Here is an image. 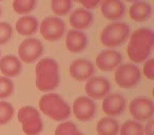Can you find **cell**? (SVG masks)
<instances>
[{
  "label": "cell",
  "instance_id": "1",
  "mask_svg": "<svg viewBox=\"0 0 154 135\" xmlns=\"http://www.w3.org/2000/svg\"><path fill=\"white\" fill-rule=\"evenodd\" d=\"M127 48L128 56L134 63H141L149 59L154 45V33L151 29L139 28L130 34Z\"/></svg>",
  "mask_w": 154,
  "mask_h": 135
},
{
  "label": "cell",
  "instance_id": "2",
  "mask_svg": "<svg viewBox=\"0 0 154 135\" xmlns=\"http://www.w3.org/2000/svg\"><path fill=\"white\" fill-rule=\"evenodd\" d=\"M36 87L41 92H51L59 84V69L58 63L53 58L40 59L35 68Z\"/></svg>",
  "mask_w": 154,
  "mask_h": 135
},
{
  "label": "cell",
  "instance_id": "3",
  "mask_svg": "<svg viewBox=\"0 0 154 135\" xmlns=\"http://www.w3.org/2000/svg\"><path fill=\"white\" fill-rule=\"evenodd\" d=\"M39 109L45 115L56 121L66 120L71 115L70 106L61 96L55 93L43 95L39 100Z\"/></svg>",
  "mask_w": 154,
  "mask_h": 135
},
{
  "label": "cell",
  "instance_id": "4",
  "mask_svg": "<svg viewBox=\"0 0 154 135\" xmlns=\"http://www.w3.org/2000/svg\"><path fill=\"white\" fill-rule=\"evenodd\" d=\"M130 34V26L126 22L114 21L107 24L101 31L100 42L108 48L119 47L128 40Z\"/></svg>",
  "mask_w": 154,
  "mask_h": 135
},
{
  "label": "cell",
  "instance_id": "5",
  "mask_svg": "<svg viewBox=\"0 0 154 135\" xmlns=\"http://www.w3.org/2000/svg\"><path fill=\"white\" fill-rule=\"evenodd\" d=\"M115 82L119 88L131 89L138 84L140 80V70L134 63L120 64L115 69Z\"/></svg>",
  "mask_w": 154,
  "mask_h": 135
},
{
  "label": "cell",
  "instance_id": "6",
  "mask_svg": "<svg viewBox=\"0 0 154 135\" xmlns=\"http://www.w3.org/2000/svg\"><path fill=\"white\" fill-rule=\"evenodd\" d=\"M40 34L48 41H57L62 38L66 32L64 21L59 17L48 16L39 24Z\"/></svg>",
  "mask_w": 154,
  "mask_h": 135
},
{
  "label": "cell",
  "instance_id": "7",
  "mask_svg": "<svg viewBox=\"0 0 154 135\" xmlns=\"http://www.w3.org/2000/svg\"><path fill=\"white\" fill-rule=\"evenodd\" d=\"M43 45L39 39L28 37L18 47V55L20 61L33 63L42 56Z\"/></svg>",
  "mask_w": 154,
  "mask_h": 135
},
{
  "label": "cell",
  "instance_id": "8",
  "mask_svg": "<svg viewBox=\"0 0 154 135\" xmlns=\"http://www.w3.org/2000/svg\"><path fill=\"white\" fill-rule=\"evenodd\" d=\"M130 114L136 121H145L152 118L154 114V103L147 97H135L129 105Z\"/></svg>",
  "mask_w": 154,
  "mask_h": 135
},
{
  "label": "cell",
  "instance_id": "9",
  "mask_svg": "<svg viewBox=\"0 0 154 135\" xmlns=\"http://www.w3.org/2000/svg\"><path fill=\"white\" fill-rule=\"evenodd\" d=\"M96 103L88 96H80L73 103V112L75 117L80 121H88L96 113Z\"/></svg>",
  "mask_w": 154,
  "mask_h": 135
},
{
  "label": "cell",
  "instance_id": "10",
  "mask_svg": "<svg viewBox=\"0 0 154 135\" xmlns=\"http://www.w3.org/2000/svg\"><path fill=\"white\" fill-rule=\"evenodd\" d=\"M85 90L89 98L98 100L106 97L110 92V82L103 77H91L87 81Z\"/></svg>",
  "mask_w": 154,
  "mask_h": 135
},
{
  "label": "cell",
  "instance_id": "11",
  "mask_svg": "<svg viewBox=\"0 0 154 135\" xmlns=\"http://www.w3.org/2000/svg\"><path fill=\"white\" fill-rule=\"evenodd\" d=\"M122 61V56L119 52L108 49L101 51L96 57V66L100 71L110 72L113 71L120 66Z\"/></svg>",
  "mask_w": 154,
  "mask_h": 135
},
{
  "label": "cell",
  "instance_id": "12",
  "mask_svg": "<svg viewBox=\"0 0 154 135\" xmlns=\"http://www.w3.org/2000/svg\"><path fill=\"white\" fill-rule=\"evenodd\" d=\"M94 64L85 58L76 59L70 66V75L77 81H86L94 75Z\"/></svg>",
  "mask_w": 154,
  "mask_h": 135
},
{
  "label": "cell",
  "instance_id": "13",
  "mask_svg": "<svg viewBox=\"0 0 154 135\" xmlns=\"http://www.w3.org/2000/svg\"><path fill=\"white\" fill-rule=\"evenodd\" d=\"M126 11V5L122 0H103L100 2V12L106 19L118 21L122 18Z\"/></svg>",
  "mask_w": 154,
  "mask_h": 135
},
{
  "label": "cell",
  "instance_id": "14",
  "mask_svg": "<svg viewBox=\"0 0 154 135\" xmlns=\"http://www.w3.org/2000/svg\"><path fill=\"white\" fill-rule=\"evenodd\" d=\"M126 108V99L122 94L112 93L108 94L103 98V110L109 117L118 116L125 111Z\"/></svg>",
  "mask_w": 154,
  "mask_h": 135
},
{
  "label": "cell",
  "instance_id": "15",
  "mask_svg": "<svg viewBox=\"0 0 154 135\" xmlns=\"http://www.w3.org/2000/svg\"><path fill=\"white\" fill-rule=\"evenodd\" d=\"M66 47L71 53H82L88 47V37L82 31H68L66 35Z\"/></svg>",
  "mask_w": 154,
  "mask_h": 135
},
{
  "label": "cell",
  "instance_id": "16",
  "mask_svg": "<svg viewBox=\"0 0 154 135\" xmlns=\"http://www.w3.org/2000/svg\"><path fill=\"white\" fill-rule=\"evenodd\" d=\"M22 64L17 56L5 55L0 58V71L5 77H16L21 73Z\"/></svg>",
  "mask_w": 154,
  "mask_h": 135
},
{
  "label": "cell",
  "instance_id": "17",
  "mask_svg": "<svg viewBox=\"0 0 154 135\" xmlns=\"http://www.w3.org/2000/svg\"><path fill=\"white\" fill-rule=\"evenodd\" d=\"M92 23L93 14L84 8L75 10L70 16V24L74 30H87L92 26Z\"/></svg>",
  "mask_w": 154,
  "mask_h": 135
},
{
  "label": "cell",
  "instance_id": "18",
  "mask_svg": "<svg viewBox=\"0 0 154 135\" xmlns=\"http://www.w3.org/2000/svg\"><path fill=\"white\" fill-rule=\"evenodd\" d=\"M15 29L19 35L24 37H30L38 31L39 22L34 16L24 15L16 21Z\"/></svg>",
  "mask_w": 154,
  "mask_h": 135
},
{
  "label": "cell",
  "instance_id": "19",
  "mask_svg": "<svg viewBox=\"0 0 154 135\" xmlns=\"http://www.w3.org/2000/svg\"><path fill=\"white\" fill-rule=\"evenodd\" d=\"M129 15L131 19L136 22L148 21L152 16V7L149 2L138 0L132 3L129 10Z\"/></svg>",
  "mask_w": 154,
  "mask_h": 135
},
{
  "label": "cell",
  "instance_id": "20",
  "mask_svg": "<svg viewBox=\"0 0 154 135\" xmlns=\"http://www.w3.org/2000/svg\"><path fill=\"white\" fill-rule=\"evenodd\" d=\"M96 130L98 135H117L119 132V124L116 119L108 116L97 122Z\"/></svg>",
  "mask_w": 154,
  "mask_h": 135
},
{
  "label": "cell",
  "instance_id": "21",
  "mask_svg": "<svg viewBox=\"0 0 154 135\" xmlns=\"http://www.w3.org/2000/svg\"><path fill=\"white\" fill-rule=\"evenodd\" d=\"M22 124V131L26 135H38L42 131L43 124L40 116L39 117H34L31 119L24 121Z\"/></svg>",
  "mask_w": 154,
  "mask_h": 135
},
{
  "label": "cell",
  "instance_id": "22",
  "mask_svg": "<svg viewBox=\"0 0 154 135\" xmlns=\"http://www.w3.org/2000/svg\"><path fill=\"white\" fill-rule=\"evenodd\" d=\"M120 135H145L143 126L136 120H127L120 127Z\"/></svg>",
  "mask_w": 154,
  "mask_h": 135
},
{
  "label": "cell",
  "instance_id": "23",
  "mask_svg": "<svg viewBox=\"0 0 154 135\" xmlns=\"http://www.w3.org/2000/svg\"><path fill=\"white\" fill-rule=\"evenodd\" d=\"M37 0H14L13 10L19 15H28L36 7Z\"/></svg>",
  "mask_w": 154,
  "mask_h": 135
},
{
  "label": "cell",
  "instance_id": "24",
  "mask_svg": "<svg viewBox=\"0 0 154 135\" xmlns=\"http://www.w3.org/2000/svg\"><path fill=\"white\" fill-rule=\"evenodd\" d=\"M51 9L56 16H66L72 10L71 0H51Z\"/></svg>",
  "mask_w": 154,
  "mask_h": 135
},
{
  "label": "cell",
  "instance_id": "25",
  "mask_svg": "<svg viewBox=\"0 0 154 135\" xmlns=\"http://www.w3.org/2000/svg\"><path fill=\"white\" fill-rule=\"evenodd\" d=\"M15 113L13 105L8 101H0V126L7 124L12 120Z\"/></svg>",
  "mask_w": 154,
  "mask_h": 135
},
{
  "label": "cell",
  "instance_id": "26",
  "mask_svg": "<svg viewBox=\"0 0 154 135\" xmlns=\"http://www.w3.org/2000/svg\"><path fill=\"white\" fill-rule=\"evenodd\" d=\"M55 135H84L77 130L76 124L72 121H66L58 124L55 130Z\"/></svg>",
  "mask_w": 154,
  "mask_h": 135
},
{
  "label": "cell",
  "instance_id": "27",
  "mask_svg": "<svg viewBox=\"0 0 154 135\" xmlns=\"http://www.w3.org/2000/svg\"><path fill=\"white\" fill-rule=\"evenodd\" d=\"M14 92V82L11 78L1 76L0 77V99L10 97Z\"/></svg>",
  "mask_w": 154,
  "mask_h": 135
},
{
  "label": "cell",
  "instance_id": "28",
  "mask_svg": "<svg viewBox=\"0 0 154 135\" xmlns=\"http://www.w3.org/2000/svg\"><path fill=\"white\" fill-rule=\"evenodd\" d=\"M17 116H18V120H19L21 124H23L26 120L31 119V118H34V117H39L40 115H39L38 110H36L34 107L24 106V107L19 109Z\"/></svg>",
  "mask_w": 154,
  "mask_h": 135
},
{
  "label": "cell",
  "instance_id": "29",
  "mask_svg": "<svg viewBox=\"0 0 154 135\" xmlns=\"http://www.w3.org/2000/svg\"><path fill=\"white\" fill-rule=\"evenodd\" d=\"M13 36V28L9 22L0 21V45L5 44Z\"/></svg>",
  "mask_w": 154,
  "mask_h": 135
},
{
  "label": "cell",
  "instance_id": "30",
  "mask_svg": "<svg viewBox=\"0 0 154 135\" xmlns=\"http://www.w3.org/2000/svg\"><path fill=\"white\" fill-rule=\"evenodd\" d=\"M143 75L148 78L149 80L154 79V59L153 58H149L146 60L145 64L143 68Z\"/></svg>",
  "mask_w": 154,
  "mask_h": 135
},
{
  "label": "cell",
  "instance_id": "31",
  "mask_svg": "<svg viewBox=\"0 0 154 135\" xmlns=\"http://www.w3.org/2000/svg\"><path fill=\"white\" fill-rule=\"evenodd\" d=\"M101 1H103V0H80L79 3L84 7V9L90 11V10L95 9L97 5H100Z\"/></svg>",
  "mask_w": 154,
  "mask_h": 135
},
{
  "label": "cell",
  "instance_id": "32",
  "mask_svg": "<svg viewBox=\"0 0 154 135\" xmlns=\"http://www.w3.org/2000/svg\"><path fill=\"white\" fill-rule=\"evenodd\" d=\"M143 134L146 135H154V120L149 119L146 127H143Z\"/></svg>",
  "mask_w": 154,
  "mask_h": 135
},
{
  "label": "cell",
  "instance_id": "33",
  "mask_svg": "<svg viewBox=\"0 0 154 135\" xmlns=\"http://www.w3.org/2000/svg\"><path fill=\"white\" fill-rule=\"evenodd\" d=\"M127 2H136V1H138V0H126Z\"/></svg>",
  "mask_w": 154,
  "mask_h": 135
},
{
  "label": "cell",
  "instance_id": "34",
  "mask_svg": "<svg viewBox=\"0 0 154 135\" xmlns=\"http://www.w3.org/2000/svg\"><path fill=\"white\" fill-rule=\"evenodd\" d=\"M71 1H75V2H80V0H71Z\"/></svg>",
  "mask_w": 154,
  "mask_h": 135
},
{
  "label": "cell",
  "instance_id": "35",
  "mask_svg": "<svg viewBox=\"0 0 154 135\" xmlns=\"http://www.w3.org/2000/svg\"><path fill=\"white\" fill-rule=\"evenodd\" d=\"M0 15H1V8H0Z\"/></svg>",
  "mask_w": 154,
  "mask_h": 135
},
{
  "label": "cell",
  "instance_id": "36",
  "mask_svg": "<svg viewBox=\"0 0 154 135\" xmlns=\"http://www.w3.org/2000/svg\"><path fill=\"white\" fill-rule=\"evenodd\" d=\"M0 1H5V0H0Z\"/></svg>",
  "mask_w": 154,
  "mask_h": 135
}]
</instances>
